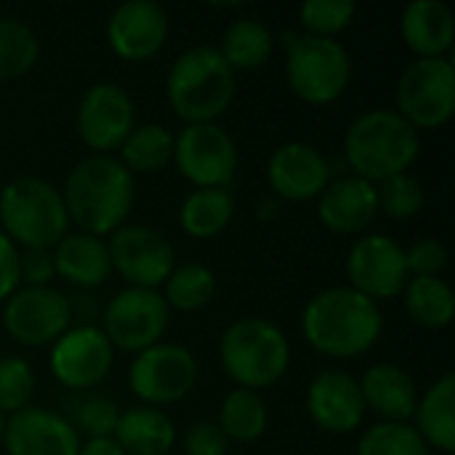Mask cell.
<instances>
[{
    "instance_id": "cell-19",
    "label": "cell",
    "mask_w": 455,
    "mask_h": 455,
    "mask_svg": "<svg viewBox=\"0 0 455 455\" xmlns=\"http://www.w3.org/2000/svg\"><path fill=\"white\" fill-rule=\"evenodd\" d=\"M307 413L317 429L328 435H352L365 421V400L360 381L347 371H323L307 389Z\"/></svg>"
},
{
    "instance_id": "cell-16",
    "label": "cell",
    "mask_w": 455,
    "mask_h": 455,
    "mask_svg": "<svg viewBox=\"0 0 455 455\" xmlns=\"http://www.w3.org/2000/svg\"><path fill=\"white\" fill-rule=\"evenodd\" d=\"M115 363V349L93 325H75L51 344L53 379L75 392H88L101 384Z\"/></svg>"
},
{
    "instance_id": "cell-42",
    "label": "cell",
    "mask_w": 455,
    "mask_h": 455,
    "mask_svg": "<svg viewBox=\"0 0 455 455\" xmlns=\"http://www.w3.org/2000/svg\"><path fill=\"white\" fill-rule=\"evenodd\" d=\"M19 285V248L0 232V304H5Z\"/></svg>"
},
{
    "instance_id": "cell-21",
    "label": "cell",
    "mask_w": 455,
    "mask_h": 455,
    "mask_svg": "<svg viewBox=\"0 0 455 455\" xmlns=\"http://www.w3.org/2000/svg\"><path fill=\"white\" fill-rule=\"evenodd\" d=\"M379 216L376 184L360 176L331 179V184L317 197V219L333 235H360Z\"/></svg>"
},
{
    "instance_id": "cell-13",
    "label": "cell",
    "mask_w": 455,
    "mask_h": 455,
    "mask_svg": "<svg viewBox=\"0 0 455 455\" xmlns=\"http://www.w3.org/2000/svg\"><path fill=\"white\" fill-rule=\"evenodd\" d=\"M133 125V99L117 83H96L77 101L75 128L91 155H115Z\"/></svg>"
},
{
    "instance_id": "cell-43",
    "label": "cell",
    "mask_w": 455,
    "mask_h": 455,
    "mask_svg": "<svg viewBox=\"0 0 455 455\" xmlns=\"http://www.w3.org/2000/svg\"><path fill=\"white\" fill-rule=\"evenodd\" d=\"M77 455H125L123 448L115 443V437H93V440H85L80 443V451Z\"/></svg>"
},
{
    "instance_id": "cell-32",
    "label": "cell",
    "mask_w": 455,
    "mask_h": 455,
    "mask_svg": "<svg viewBox=\"0 0 455 455\" xmlns=\"http://www.w3.org/2000/svg\"><path fill=\"white\" fill-rule=\"evenodd\" d=\"M160 296L165 299L168 309H173V312H184V315L200 312L216 296V275H213V269H208L205 264H197V261L179 264L163 283Z\"/></svg>"
},
{
    "instance_id": "cell-25",
    "label": "cell",
    "mask_w": 455,
    "mask_h": 455,
    "mask_svg": "<svg viewBox=\"0 0 455 455\" xmlns=\"http://www.w3.org/2000/svg\"><path fill=\"white\" fill-rule=\"evenodd\" d=\"M413 429L421 435L427 448L443 455L455 453V376L443 373L424 395L413 413Z\"/></svg>"
},
{
    "instance_id": "cell-4",
    "label": "cell",
    "mask_w": 455,
    "mask_h": 455,
    "mask_svg": "<svg viewBox=\"0 0 455 455\" xmlns=\"http://www.w3.org/2000/svg\"><path fill=\"white\" fill-rule=\"evenodd\" d=\"M237 75L216 45H195L179 53L165 77L168 107L184 125L216 123L232 104Z\"/></svg>"
},
{
    "instance_id": "cell-40",
    "label": "cell",
    "mask_w": 455,
    "mask_h": 455,
    "mask_svg": "<svg viewBox=\"0 0 455 455\" xmlns=\"http://www.w3.org/2000/svg\"><path fill=\"white\" fill-rule=\"evenodd\" d=\"M184 455H229V440L216 421H195L184 435Z\"/></svg>"
},
{
    "instance_id": "cell-37",
    "label": "cell",
    "mask_w": 455,
    "mask_h": 455,
    "mask_svg": "<svg viewBox=\"0 0 455 455\" xmlns=\"http://www.w3.org/2000/svg\"><path fill=\"white\" fill-rule=\"evenodd\" d=\"M35 397V373L24 357H0V413L13 416L29 408Z\"/></svg>"
},
{
    "instance_id": "cell-31",
    "label": "cell",
    "mask_w": 455,
    "mask_h": 455,
    "mask_svg": "<svg viewBox=\"0 0 455 455\" xmlns=\"http://www.w3.org/2000/svg\"><path fill=\"white\" fill-rule=\"evenodd\" d=\"M216 424L229 443L245 445V443H256L259 437H264L267 424H269V411L259 392L235 387L224 397Z\"/></svg>"
},
{
    "instance_id": "cell-1",
    "label": "cell",
    "mask_w": 455,
    "mask_h": 455,
    "mask_svg": "<svg viewBox=\"0 0 455 455\" xmlns=\"http://www.w3.org/2000/svg\"><path fill=\"white\" fill-rule=\"evenodd\" d=\"M307 344L331 360H352L371 352L384 333L381 307L349 285L312 296L301 312Z\"/></svg>"
},
{
    "instance_id": "cell-38",
    "label": "cell",
    "mask_w": 455,
    "mask_h": 455,
    "mask_svg": "<svg viewBox=\"0 0 455 455\" xmlns=\"http://www.w3.org/2000/svg\"><path fill=\"white\" fill-rule=\"evenodd\" d=\"M117 419H120L117 405L109 397L93 395V397L77 403L75 424L72 427L77 429V435L83 432L88 440H93V437H112L115 427H117Z\"/></svg>"
},
{
    "instance_id": "cell-3",
    "label": "cell",
    "mask_w": 455,
    "mask_h": 455,
    "mask_svg": "<svg viewBox=\"0 0 455 455\" xmlns=\"http://www.w3.org/2000/svg\"><path fill=\"white\" fill-rule=\"evenodd\" d=\"M421 155L419 131L395 109H371L352 120L344 136V157L355 176L381 184L408 173Z\"/></svg>"
},
{
    "instance_id": "cell-28",
    "label": "cell",
    "mask_w": 455,
    "mask_h": 455,
    "mask_svg": "<svg viewBox=\"0 0 455 455\" xmlns=\"http://www.w3.org/2000/svg\"><path fill=\"white\" fill-rule=\"evenodd\" d=\"M235 208L232 189H195L181 203L179 224L195 240H213L229 227Z\"/></svg>"
},
{
    "instance_id": "cell-44",
    "label": "cell",
    "mask_w": 455,
    "mask_h": 455,
    "mask_svg": "<svg viewBox=\"0 0 455 455\" xmlns=\"http://www.w3.org/2000/svg\"><path fill=\"white\" fill-rule=\"evenodd\" d=\"M3 435H5V416L0 413V445H3Z\"/></svg>"
},
{
    "instance_id": "cell-10",
    "label": "cell",
    "mask_w": 455,
    "mask_h": 455,
    "mask_svg": "<svg viewBox=\"0 0 455 455\" xmlns=\"http://www.w3.org/2000/svg\"><path fill=\"white\" fill-rule=\"evenodd\" d=\"M197 373V360L187 347L160 341L133 357L128 368V389L149 408L173 405L195 389Z\"/></svg>"
},
{
    "instance_id": "cell-6",
    "label": "cell",
    "mask_w": 455,
    "mask_h": 455,
    "mask_svg": "<svg viewBox=\"0 0 455 455\" xmlns=\"http://www.w3.org/2000/svg\"><path fill=\"white\" fill-rule=\"evenodd\" d=\"M219 360L240 389L261 392L285 376L291 344L277 323L267 317H240L219 341Z\"/></svg>"
},
{
    "instance_id": "cell-41",
    "label": "cell",
    "mask_w": 455,
    "mask_h": 455,
    "mask_svg": "<svg viewBox=\"0 0 455 455\" xmlns=\"http://www.w3.org/2000/svg\"><path fill=\"white\" fill-rule=\"evenodd\" d=\"M56 277L51 251H19V283L24 288H48Z\"/></svg>"
},
{
    "instance_id": "cell-8",
    "label": "cell",
    "mask_w": 455,
    "mask_h": 455,
    "mask_svg": "<svg viewBox=\"0 0 455 455\" xmlns=\"http://www.w3.org/2000/svg\"><path fill=\"white\" fill-rule=\"evenodd\" d=\"M416 131L443 128L455 112V69L448 59H413L397 80V109Z\"/></svg>"
},
{
    "instance_id": "cell-18",
    "label": "cell",
    "mask_w": 455,
    "mask_h": 455,
    "mask_svg": "<svg viewBox=\"0 0 455 455\" xmlns=\"http://www.w3.org/2000/svg\"><path fill=\"white\" fill-rule=\"evenodd\" d=\"M331 163L328 157L307 141H285L280 144L267 163L269 189L288 203H309L323 195L331 184Z\"/></svg>"
},
{
    "instance_id": "cell-27",
    "label": "cell",
    "mask_w": 455,
    "mask_h": 455,
    "mask_svg": "<svg viewBox=\"0 0 455 455\" xmlns=\"http://www.w3.org/2000/svg\"><path fill=\"white\" fill-rule=\"evenodd\" d=\"M221 59L232 67V72H253L259 67H264L275 51V37L269 32V27L253 16H243L235 19L224 35H221V45H216Z\"/></svg>"
},
{
    "instance_id": "cell-33",
    "label": "cell",
    "mask_w": 455,
    "mask_h": 455,
    "mask_svg": "<svg viewBox=\"0 0 455 455\" xmlns=\"http://www.w3.org/2000/svg\"><path fill=\"white\" fill-rule=\"evenodd\" d=\"M40 56L37 35L13 16H0V80L27 75Z\"/></svg>"
},
{
    "instance_id": "cell-34",
    "label": "cell",
    "mask_w": 455,
    "mask_h": 455,
    "mask_svg": "<svg viewBox=\"0 0 455 455\" xmlns=\"http://www.w3.org/2000/svg\"><path fill=\"white\" fill-rule=\"evenodd\" d=\"M357 455H429V448L413 424L379 421L363 432Z\"/></svg>"
},
{
    "instance_id": "cell-29",
    "label": "cell",
    "mask_w": 455,
    "mask_h": 455,
    "mask_svg": "<svg viewBox=\"0 0 455 455\" xmlns=\"http://www.w3.org/2000/svg\"><path fill=\"white\" fill-rule=\"evenodd\" d=\"M408 317L424 331H443L453 323L455 296L443 277H411L403 288Z\"/></svg>"
},
{
    "instance_id": "cell-35",
    "label": "cell",
    "mask_w": 455,
    "mask_h": 455,
    "mask_svg": "<svg viewBox=\"0 0 455 455\" xmlns=\"http://www.w3.org/2000/svg\"><path fill=\"white\" fill-rule=\"evenodd\" d=\"M379 213H387L395 221H411L424 208V187L413 173H397L376 184Z\"/></svg>"
},
{
    "instance_id": "cell-5",
    "label": "cell",
    "mask_w": 455,
    "mask_h": 455,
    "mask_svg": "<svg viewBox=\"0 0 455 455\" xmlns=\"http://www.w3.org/2000/svg\"><path fill=\"white\" fill-rule=\"evenodd\" d=\"M0 232L24 251H53L69 232L61 189L37 176H16L0 189Z\"/></svg>"
},
{
    "instance_id": "cell-22",
    "label": "cell",
    "mask_w": 455,
    "mask_h": 455,
    "mask_svg": "<svg viewBox=\"0 0 455 455\" xmlns=\"http://www.w3.org/2000/svg\"><path fill=\"white\" fill-rule=\"evenodd\" d=\"M360 392L365 400V411H373L376 416H381V421L411 424L419 405L416 381L397 363L371 365L360 379Z\"/></svg>"
},
{
    "instance_id": "cell-17",
    "label": "cell",
    "mask_w": 455,
    "mask_h": 455,
    "mask_svg": "<svg viewBox=\"0 0 455 455\" xmlns=\"http://www.w3.org/2000/svg\"><path fill=\"white\" fill-rule=\"evenodd\" d=\"M171 32V21L163 5L152 0L120 3L107 21V43L123 61L155 59Z\"/></svg>"
},
{
    "instance_id": "cell-36",
    "label": "cell",
    "mask_w": 455,
    "mask_h": 455,
    "mask_svg": "<svg viewBox=\"0 0 455 455\" xmlns=\"http://www.w3.org/2000/svg\"><path fill=\"white\" fill-rule=\"evenodd\" d=\"M355 16L357 5L352 0H309L299 8L304 35L315 37H336L355 21Z\"/></svg>"
},
{
    "instance_id": "cell-11",
    "label": "cell",
    "mask_w": 455,
    "mask_h": 455,
    "mask_svg": "<svg viewBox=\"0 0 455 455\" xmlns=\"http://www.w3.org/2000/svg\"><path fill=\"white\" fill-rule=\"evenodd\" d=\"M168 320L171 309L160 291L125 288L107 304L101 333L107 336L112 349L139 355L163 341Z\"/></svg>"
},
{
    "instance_id": "cell-30",
    "label": "cell",
    "mask_w": 455,
    "mask_h": 455,
    "mask_svg": "<svg viewBox=\"0 0 455 455\" xmlns=\"http://www.w3.org/2000/svg\"><path fill=\"white\" fill-rule=\"evenodd\" d=\"M117 152V160L125 165L131 176L157 173L168 163H173V133L160 123H141L131 128Z\"/></svg>"
},
{
    "instance_id": "cell-2",
    "label": "cell",
    "mask_w": 455,
    "mask_h": 455,
    "mask_svg": "<svg viewBox=\"0 0 455 455\" xmlns=\"http://www.w3.org/2000/svg\"><path fill=\"white\" fill-rule=\"evenodd\" d=\"M64 208L69 224L83 235L109 237L117 232L136 203V176L115 155H88L67 176Z\"/></svg>"
},
{
    "instance_id": "cell-9",
    "label": "cell",
    "mask_w": 455,
    "mask_h": 455,
    "mask_svg": "<svg viewBox=\"0 0 455 455\" xmlns=\"http://www.w3.org/2000/svg\"><path fill=\"white\" fill-rule=\"evenodd\" d=\"M173 163L195 189H229L237 173V144L219 123L184 125L173 136Z\"/></svg>"
},
{
    "instance_id": "cell-20",
    "label": "cell",
    "mask_w": 455,
    "mask_h": 455,
    "mask_svg": "<svg viewBox=\"0 0 455 455\" xmlns=\"http://www.w3.org/2000/svg\"><path fill=\"white\" fill-rule=\"evenodd\" d=\"M8 455H77L80 435L72 421L48 408H24L5 419Z\"/></svg>"
},
{
    "instance_id": "cell-12",
    "label": "cell",
    "mask_w": 455,
    "mask_h": 455,
    "mask_svg": "<svg viewBox=\"0 0 455 455\" xmlns=\"http://www.w3.org/2000/svg\"><path fill=\"white\" fill-rule=\"evenodd\" d=\"M107 251L112 272H117L128 288L157 291L176 269L173 245L147 224H123L109 235Z\"/></svg>"
},
{
    "instance_id": "cell-24",
    "label": "cell",
    "mask_w": 455,
    "mask_h": 455,
    "mask_svg": "<svg viewBox=\"0 0 455 455\" xmlns=\"http://www.w3.org/2000/svg\"><path fill=\"white\" fill-rule=\"evenodd\" d=\"M56 277L67 280L75 288H99L112 277V261L107 251V240L67 232L61 243L51 251Z\"/></svg>"
},
{
    "instance_id": "cell-15",
    "label": "cell",
    "mask_w": 455,
    "mask_h": 455,
    "mask_svg": "<svg viewBox=\"0 0 455 455\" xmlns=\"http://www.w3.org/2000/svg\"><path fill=\"white\" fill-rule=\"evenodd\" d=\"M349 288L371 301L400 296L411 280L405 264V248L387 235H363L355 240L347 256Z\"/></svg>"
},
{
    "instance_id": "cell-26",
    "label": "cell",
    "mask_w": 455,
    "mask_h": 455,
    "mask_svg": "<svg viewBox=\"0 0 455 455\" xmlns=\"http://www.w3.org/2000/svg\"><path fill=\"white\" fill-rule=\"evenodd\" d=\"M112 437L125 455H168L176 445V427L160 408L136 405L120 411Z\"/></svg>"
},
{
    "instance_id": "cell-7",
    "label": "cell",
    "mask_w": 455,
    "mask_h": 455,
    "mask_svg": "<svg viewBox=\"0 0 455 455\" xmlns=\"http://www.w3.org/2000/svg\"><path fill=\"white\" fill-rule=\"evenodd\" d=\"M285 80L304 104L328 107L339 101L352 83V56L336 37L296 35L288 45Z\"/></svg>"
},
{
    "instance_id": "cell-39",
    "label": "cell",
    "mask_w": 455,
    "mask_h": 455,
    "mask_svg": "<svg viewBox=\"0 0 455 455\" xmlns=\"http://www.w3.org/2000/svg\"><path fill=\"white\" fill-rule=\"evenodd\" d=\"M405 264L411 277H440L448 267V248L435 237L416 240L405 248Z\"/></svg>"
},
{
    "instance_id": "cell-14",
    "label": "cell",
    "mask_w": 455,
    "mask_h": 455,
    "mask_svg": "<svg viewBox=\"0 0 455 455\" xmlns=\"http://www.w3.org/2000/svg\"><path fill=\"white\" fill-rule=\"evenodd\" d=\"M72 307L56 288H19L3 307V328L21 347H51L69 331Z\"/></svg>"
},
{
    "instance_id": "cell-23",
    "label": "cell",
    "mask_w": 455,
    "mask_h": 455,
    "mask_svg": "<svg viewBox=\"0 0 455 455\" xmlns=\"http://www.w3.org/2000/svg\"><path fill=\"white\" fill-rule=\"evenodd\" d=\"M453 32V11L440 0H413L403 8L400 35L416 59H448Z\"/></svg>"
}]
</instances>
